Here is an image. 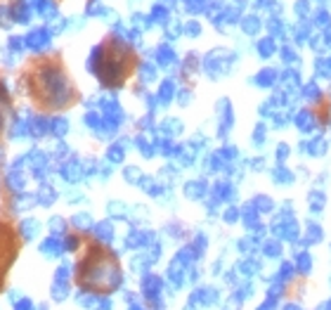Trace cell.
<instances>
[{"label": "cell", "instance_id": "cell-1", "mask_svg": "<svg viewBox=\"0 0 331 310\" xmlns=\"http://www.w3.org/2000/svg\"><path fill=\"white\" fill-rule=\"evenodd\" d=\"M17 90L40 116H57L78 107L83 92L62 52H40L24 59L17 71Z\"/></svg>", "mask_w": 331, "mask_h": 310}, {"label": "cell", "instance_id": "cell-3", "mask_svg": "<svg viewBox=\"0 0 331 310\" xmlns=\"http://www.w3.org/2000/svg\"><path fill=\"white\" fill-rule=\"evenodd\" d=\"M140 69V55L130 43H125L118 36H107L90 59V71L95 73L102 88L107 90H121L128 85Z\"/></svg>", "mask_w": 331, "mask_h": 310}, {"label": "cell", "instance_id": "cell-2", "mask_svg": "<svg viewBox=\"0 0 331 310\" xmlns=\"http://www.w3.org/2000/svg\"><path fill=\"white\" fill-rule=\"evenodd\" d=\"M64 239L73 258L71 284L78 292L104 299L121 289L123 263L107 242L78 228H69Z\"/></svg>", "mask_w": 331, "mask_h": 310}, {"label": "cell", "instance_id": "cell-5", "mask_svg": "<svg viewBox=\"0 0 331 310\" xmlns=\"http://www.w3.org/2000/svg\"><path fill=\"white\" fill-rule=\"evenodd\" d=\"M17 104H14V95L9 90V85L5 83V73L0 69V147L5 142V133H7L9 119L14 116Z\"/></svg>", "mask_w": 331, "mask_h": 310}, {"label": "cell", "instance_id": "cell-4", "mask_svg": "<svg viewBox=\"0 0 331 310\" xmlns=\"http://www.w3.org/2000/svg\"><path fill=\"white\" fill-rule=\"evenodd\" d=\"M21 249H24V232H21V225L12 211L7 190L2 185V201H0V296L7 292L9 273L19 261Z\"/></svg>", "mask_w": 331, "mask_h": 310}]
</instances>
